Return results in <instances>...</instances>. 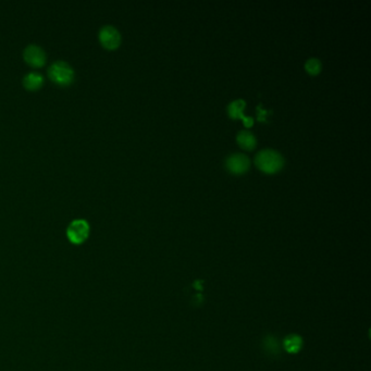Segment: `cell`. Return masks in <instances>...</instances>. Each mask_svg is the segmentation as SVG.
<instances>
[{
  "label": "cell",
  "instance_id": "obj_12",
  "mask_svg": "<svg viewBox=\"0 0 371 371\" xmlns=\"http://www.w3.org/2000/svg\"><path fill=\"white\" fill-rule=\"evenodd\" d=\"M305 69L307 70V72L310 73V74L316 75L321 71V62L316 58L308 59L305 65Z\"/></svg>",
  "mask_w": 371,
  "mask_h": 371
},
{
  "label": "cell",
  "instance_id": "obj_13",
  "mask_svg": "<svg viewBox=\"0 0 371 371\" xmlns=\"http://www.w3.org/2000/svg\"><path fill=\"white\" fill-rule=\"evenodd\" d=\"M257 111H258V120L259 121L267 120V116H268L267 110H263L262 106H259V107H257Z\"/></svg>",
  "mask_w": 371,
  "mask_h": 371
},
{
  "label": "cell",
  "instance_id": "obj_7",
  "mask_svg": "<svg viewBox=\"0 0 371 371\" xmlns=\"http://www.w3.org/2000/svg\"><path fill=\"white\" fill-rule=\"evenodd\" d=\"M245 100L243 99H236L234 102H232L228 107V111H229V116L231 118L234 119H242L243 122H244L245 126H251L254 124V119L250 117H245L244 116V109H245Z\"/></svg>",
  "mask_w": 371,
  "mask_h": 371
},
{
  "label": "cell",
  "instance_id": "obj_10",
  "mask_svg": "<svg viewBox=\"0 0 371 371\" xmlns=\"http://www.w3.org/2000/svg\"><path fill=\"white\" fill-rule=\"evenodd\" d=\"M44 83V77L37 72H30L23 79V84L29 89H37Z\"/></svg>",
  "mask_w": 371,
  "mask_h": 371
},
{
  "label": "cell",
  "instance_id": "obj_8",
  "mask_svg": "<svg viewBox=\"0 0 371 371\" xmlns=\"http://www.w3.org/2000/svg\"><path fill=\"white\" fill-rule=\"evenodd\" d=\"M303 346L304 340L300 334H288L283 340V349L287 354H299Z\"/></svg>",
  "mask_w": 371,
  "mask_h": 371
},
{
  "label": "cell",
  "instance_id": "obj_2",
  "mask_svg": "<svg viewBox=\"0 0 371 371\" xmlns=\"http://www.w3.org/2000/svg\"><path fill=\"white\" fill-rule=\"evenodd\" d=\"M48 75L54 83L66 86L72 83L73 80H74L75 73L73 68L68 62L58 60L49 67Z\"/></svg>",
  "mask_w": 371,
  "mask_h": 371
},
{
  "label": "cell",
  "instance_id": "obj_3",
  "mask_svg": "<svg viewBox=\"0 0 371 371\" xmlns=\"http://www.w3.org/2000/svg\"><path fill=\"white\" fill-rule=\"evenodd\" d=\"M89 224L84 219H76L69 224L67 229L68 239L73 244H81L88 237Z\"/></svg>",
  "mask_w": 371,
  "mask_h": 371
},
{
  "label": "cell",
  "instance_id": "obj_4",
  "mask_svg": "<svg viewBox=\"0 0 371 371\" xmlns=\"http://www.w3.org/2000/svg\"><path fill=\"white\" fill-rule=\"evenodd\" d=\"M99 40L104 47L108 49L117 48L121 43V35L116 27L112 25H105L99 30Z\"/></svg>",
  "mask_w": 371,
  "mask_h": 371
},
{
  "label": "cell",
  "instance_id": "obj_9",
  "mask_svg": "<svg viewBox=\"0 0 371 371\" xmlns=\"http://www.w3.org/2000/svg\"><path fill=\"white\" fill-rule=\"evenodd\" d=\"M263 350L268 357H277L280 354V345L273 336H265L263 341Z\"/></svg>",
  "mask_w": 371,
  "mask_h": 371
},
{
  "label": "cell",
  "instance_id": "obj_1",
  "mask_svg": "<svg viewBox=\"0 0 371 371\" xmlns=\"http://www.w3.org/2000/svg\"><path fill=\"white\" fill-rule=\"evenodd\" d=\"M255 162L260 170L265 173H276L280 171L284 159L280 153L272 149H265L256 155Z\"/></svg>",
  "mask_w": 371,
  "mask_h": 371
},
{
  "label": "cell",
  "instance_id": "obj_6",
  "mask_svg": "<svg viewBox=\"0 0 371 371\" xmlns=\"http://www.w3.org/2000/svg\"><path fill=\"white\" fill-rule=\"evenodd\" d=\"M25 61L33 67H42L46 61L45 50L37 45H29L23 53Z\"/></svg>",
  "mask_w": 371,
  "mask_h": 371
},
{
  "label": "cell",
  "instance_id": "obj_11",
  "mask_svg": "<svg viewBox=\"0 0 371 371\" xmlns=\"http://www.w3.org/2000/svg\"><path fill=\"white\" fill-rule=\"evenodd\" d=\"M237 143L244 149H253L256 146V137L249 131H241L237 134Z\"/></svg>",
  "mask_w": 371,
  "mask_h": 371
},
{
  "label": "cell",
  "instance_id": "obj_5",
  "mask_svg": "<svg viewBox=\"0 0 371 371\" xmlns=\"http://www.w3.org/2000/svg\"><path fill=\"white\" fill-rule=\"evenodd\" d=\"M249 159L244 154H233L229 156L226 162L227 169L233 175H242L249 168Z\"/></svg>",
  "mask_w": 371,
  "mask_h": 371
}]
</instances>
